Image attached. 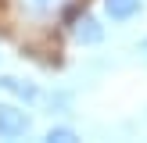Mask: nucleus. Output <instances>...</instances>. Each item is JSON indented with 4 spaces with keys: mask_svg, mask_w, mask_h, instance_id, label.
<instances>
[{
    "mask_svg": "<svg viewBox=\"0 0 147 143\" xmlns=\"http://www.w3.org/2000/svg\"><path fill=\"white\" fill-rule=\"evenodd\" d=\"M32 132V114L18 104H0V140H22Z\"/></svg>",
    "mask_w": 147,
    "mask_h": 143,
    "instance_id": "obj_1",
    "label": "nucleus"
},
{
    "mask_svg": "<svg viewBox=\"0 0 147 143\" xmlns=\"http://www.w3.org/2000/svg\"><path fill=\"white\" fill-rule=\"evenodd\" d=\"M72 36H76V43H83V47H97V43H104V25H100L90 11H83L76 18V25H72Z\"/></svg>",
    "mask_w": 147,
    "mask_h": 143,
    "instance_id": "obj_2",
    "label": "nucleus"
},
{
    "mask_svg": "<svg viewBox=\"0 0 147 143\" xmlns=\"http://www.w3.org/2000/svg\"><path fill=\"white\" fill-rule=\"evenodd\" d=\"M104 14L115 25H126V21L144 14V0H104Z\"/></svg>",
    "mask_w": 147,
    "mask_h": 143,
    "instance_id": "obj_3",
    "label": "nucleus"
},
{
    "mask_svg": "<svg viewBox=\"0 0 147 143\" xmlns=\"http://www.w3.org/2000/svg\"><path fill=\"white\" fill-rule=\"evenodd\" d=\"M0 90L11 93V97H18L22 104H36V100L43 97L36 82H29V79H14V75H0Z\"/></svg>",
    "mask_w": 147,
    "mask_h": 143,
    "instance_id": "obj_4",
    "label": "nucleus"
},
{
    "mask_svg": "<svg viewBox=\"0 0 147 143\" xmlns=\"http://www.w3.org/2000/svg\"><path fill=\"white\" fill-rule=\"evenodd\" d=\"M65 0H22V7H25L32 18H43V14H50V11H57Z\"/></svg>",
    "mask_w": 147,
    "mask_h": 143,
    "instance_id": "obj_5",
    "label": "nucleus"
},
{
    "mask_svg": "<svg viewBox=\"0 0 147 143\" xmlns=\"http://www.w3.org/2000/svg\"><path fill=\"white\" fill-rule=\"evenodd\" d=\"M43 140H47V143H76V140H79V132H76L72 125H50Z\"/></svg>",
    "mask_w": 147,
    "mask_h": 143,
    "instance_id": "obj_6",
    "label": "nucleus"
},
{
    "mask_svg": "<svg viewBox=\"0 0 147 143\" xmlns=\"http://www.w3.org/2000/svg\"><path fill=\"white\" fill-rule=\"evenodd\" d=\"M140 54H147V39H140Z\"/></svg>",
    "mask_w": 147,
    "mask_h": 143,
    "instance_id": "obj_7",
    "label": "nucleus"
}]
</instances>
